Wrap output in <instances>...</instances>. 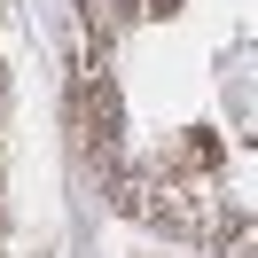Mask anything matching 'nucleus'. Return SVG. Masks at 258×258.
I'll return each mask as SVG.
<instances>
[{"instance_id": "nucleus-1", "label": "nucleus", "mask_w": 258, "mask_h": 258, "mask_svg": "<svg viewBox=\"0 0 258 258\" xmlns=\"http://www.w3.org/2000/svg\"><path fill=\"white\" fill-rule=\"evenodd\" d=\"M86 125H94V149H110V133H117V94L94 79V94H86Z\"/></svg>"}]
</instances>
